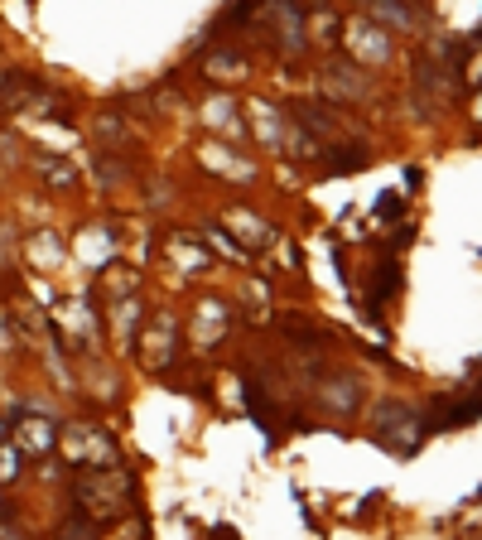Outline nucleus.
<instances>
[{
	"label": "nucleus",
	"instance_id": "423d86ee",
	"mask_svg": "<svg viewBox=\"0 0 482 540\" xmlns=\"http://www.w3.org/2000/svg\"><path fill=\"white\" fill-rule=\"evenodd\" d=\"M15 444H20L25 454H54L58 449V425L54 420H39V415H20Z\"/></svg>",
	"mask_w": 482,
	"mask_h": 540
},
{
	"label": "nucleus",
	"instance_id": "2eb2a0df",
	"mask_svg": "<svg viewBox=\"0 0 482 540\" xmlns=\"http://www.w3.org/2000/svg\"><path fill=\"white\" fill-rule=\"evenodd\" d=\"M405 198L401 193H381V203H376V217H401Z\"/></svg>",
	"mask_w": 482,
	"mask_h": 540
},
{
	"label": "nucleus",
	"instance_id": "f03ea898",
	"mask_svg": "<svg viewBox=\"0 0 482 540\" xmlns=\"http://www.w3.org/2000/svg\"><path fill=\"white\" fill-rule=\"evenodd\" d=\"M420 434H425L420 415H415V410H405L401 401H386L372 415V439H376V444H386L391 454H415Z\"/></svg>",
	"mask_w": 482,
	"mask_h": 540
},
{
	"label": "nucleus",
	"instance_id": "6e6552de",
	"mask_svg": "<svg viewBox=\"0 0 482 540\" xmlns=\"http://www.w3.org/2000/svg\"><path fill=\"white\" fill-rule=\"evenodd\" d=\"M372 15L391 20L396 29H410V25H415V10H410V0H372Z\"/></svg>",
	"mask_w": 482,
	"mask_h": 540
},
{
	"label": "nucleus",
	"instance_id": "dca6fc26",
	"mask_svg": "<svg viewBox=\"0 0 482 540\" xmlns=\"http://www.w3.org/2000/svg\"><path fill=\"white\" fill-rule=\"evenodd\" d=\"M0 444H5V425H0Z\"/></svg>",
	"mask_w": 482,
	"mask_h": 540
},
{
	"label": "nucleus",
	"instance_id": "9b49d317",
	"mask_svg": "<svg viewBox=\"0 0 482 540\" xmlns=\"http://www.w3.org/2000/svg\"><path fill=\"white\" fill-rule=\"evenodd\" d=\"M169 333H174V319H160V324L145 333V357H150V362H164V338H169Z\"/></svg>",
	"mask_w": 482,
	"mask_h": 540
},
{
	"label": "nucleus",
	"instance_id": "f8f14e48",
	"mask_svg": "<svg viewBox=\"0 0 482 540\" xmlns=\"http://www.w3.org/2000/svg\"><path fill=\"white\" fill-rule=\"evenodd\" d=\"M39 174H44L49 184H63V189H73V179H78V174H73L68 164H63V160H49V155H39Z\"/></svg>",
	"mask_w": 482,
	"mask_h": 540
},
{
	"label": "nucleus",
	"instance_id": "f257e3e1",
	"mask_svg": "<svg viewBox=\"0 0 482 540\" xmlns=\"http://www.w3.org/2000/svg\"><path fill=\"white\" fill-rule=\"evenodd\" d=\"M131 492H135L131 473H121L116 463H107V468H82V478H78V507L102 521V516L126 512V507H131Z\"/></svg>",
	"mask_w": 482,
	"mask_h": 540
},
{
	"label": "nucleus",
	"instance_id": "9d476101",
	"mask_svg": "<svg viewBox=\"0 0 482 540\" xmlns=\"http://www.w3.org/2000/svg\"><path fill=\"white\" fill-rule=\"evenodd\" d=\"M208 73H213V78H237V73H246V58L227 54V49H222V54L208 58Z\"/></svg>",
	"mask_w": 482,
	"mask_h": 540
},
{
	"label": "nucleus",
	"instance_id": "4468645a",
	"mask_svg": "<svg viewBox=\"0 0 482 540\" xmlns=\"http://www.w3.org/2000/svg\"><path fill=\"white\" fill-rule=\"evenodd\" d=\"M232 222H237V227H241V246H266V227H261L256 217L232 213Z\"/></svg>",
	"mask_w": 482,
	"mask_h": 540
},
{
	"label": "nucleus",
	"instance_id": "0eeeda50",
	"mask_svg": "<svg viewBox=\"0 0 482 540\" xmlns=\"http://www.w3.org/2000/svg\"><path fill=\"white\" fill-rule=\"evenodd\" d=\"M328 78H333V92H338V97H367V92H372V82L362 78L352 63H343V58L328 63Z\"/></svg>",
	"mask_w": 482,
	"mask_h": 540
},
{
	"label": "nucleus",
	"instance_id": "20e7f679",
	"mask_svg": "<svg viewBox=\"0 0 482 540\" xmlns=\"http://www.w3.org/2000/svg\"><path fill=\"white\" fill-rule=\"evenodd\" d=\"M290 116H295L304 131L323 135L328 145H343V140L352 135V126L343 121V111L328 107V102H309V97H295V102H290Z\"/></svg>",
	"mask_w": 482,
	"mask_h": 540
},
{
	"label": "nucleus",
	"instance_id": "39448f33",
	"mask_svg": "<svg viewBox=\"0 0 482 540\" xmlns=\"http://www.w3.org/2000/svg\"><path fill=\"white\" fill-rule=\"evenodd\" d=\"M348 39L357 58H372V63H386L391 58V44H386V29L372 25V20H348Z\"/></svg>",
	"mask_w": 482,
	"mask_h": 540
},
{
	"label": "nucleus",
	"instance_id": "7ed1b4c3",
	"mask_svg": "<svg viewBox=\"0 0 482 540\" xmlns=\"http://www.w3.org/2000/svg\"><path fill=\"white\" fill-rule=\"evenodd\" d=\"M58 444H63V459L73 463V468H107L116 463V444H111L102 430H92V425H73V430L58 434Z\"/></svg>",
	"mask_w": 482,
	"mask_h": 540
},
{
	"label": "nucleus",
	"instance_id": "1a4fd4ad",
	"mask_svg": "<svg viewBox=\"0 0 482 540\" xmlns=\"http://www.w3.org/2000/svg\"><path fill=\"white\" fill-rule=\"evenodd\" d=\"M25 468V449L20 444H0V483H15Z\"/></svg>",
	"mask_w": 482,
	"mask_h": 540
},
{
	"label": "nucleus",
	"instance_id": "ddd939ff",
	"mask_svg": "<svg viewBox=\"0 0 482 540\" xmlns=\"http://www.w3.org/2000/svg\"><path fill=\"white\" fill-rule=\"evenodd\" d=\"M309 25H314V39H319V44H333V39H338V29H343V20H338L333 10H319Z\"/></svg>",
	"mask_w": 482,
	"mask_h": 540
}]
</instances>
